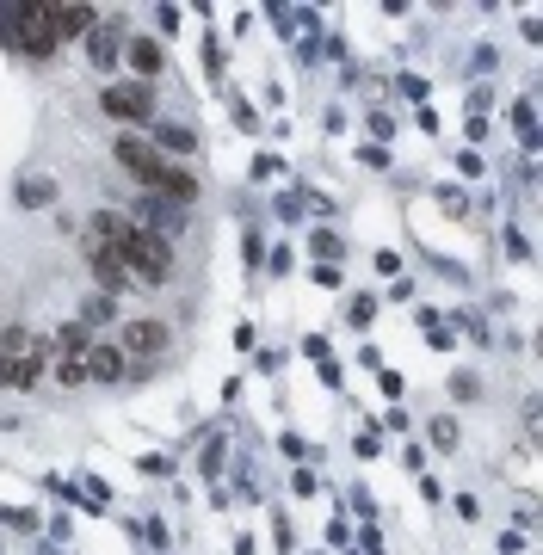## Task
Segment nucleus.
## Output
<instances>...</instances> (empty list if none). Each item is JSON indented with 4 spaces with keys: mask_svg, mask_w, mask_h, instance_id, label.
Wrapping results in <instances>:
<instances>
[{
    "mask_svg": "<svg viewBox=\"0 0 543 555\" xmlns=\"http://www.w3.org/2000/svg\"><path fill=\"white\" fill-rule=\"evenodd\" d=\"M0 44H13L25 56H50L56 37V7L50 0H31V7H0Z\"/></svg>",
    "mask_w": 543,
    "mask_h": 555,
    "instance_id": "obj_1",
    "label": "nucleus"
},
{
    "mask_svg": "<svg viewBox=\"0 0 543 555\" xmlns=\"http://www.w3.org/2000/svg\"><path fill=\"white\" fill-rule=\"evenodd\" d=\"M118 259H124V272L142 278V284H167V278H173V247H167V235L130 229V241L118 247Z\"/></svg>",
    "mask_w": 543,
    "mask_h": 555,
    "instance_id": "obj_2",
    "label": "nucleus"
},
{
    "mask_svg": "<svg viewBox=\"0 0 543 555\" xmlns=\"http://www.w3.org/2000/svg\"><path fill=\"white\" fill-rule=\"evenodd\" d=\"M112 155H118V167H130L142 185H149V192H155V179L167 173L161 148H155V142H142V136H118V148H112Z\"/></svg>",
    "mask_w": 543,
    "mask_h": 555,
    "instance_id": "obj_3",
    "label": "nucleus"
},
{
    "mask_svg": "<svg viewBox=\"0 0 543 555\" xmlns=\"http://www.w3.org/2000/svg\"><path fill=\"white\" fill-rule=\"evenodd\" d=\"M99 105L112 111V118H124V124H149V118H155V93L136 87V81H130V87H105Z\"/></svg>",
    "mask_w": 543,
    "mask_h": 555,
    "instance_id": "obj_4",
    "label": "nucleus"
},
{
    "mask_svg": "<svg viewBox=\"0 0 543 555\" xmlns=\"http://www.w3.org/2000/svg\"><path fill=\"white\" fill-rule=\"evenodd\" d=\"M124 358H161L167 352V327L161 321H149V315H142V321H124V346H118Z\"/></svg>",
    "mask_w": 543,
    "mask_h": 555,
    "instance_id": "obj_5",
    "label": "nucleus"
},
{
    "mask_svg": "<svg viewBox=\"0 0 543 555\" xmlns=\"http://www.w3.org/2000/svg\"><path fill=\"white\" fill-rule=\"evenodd\" d=\"M87 266H93V278L105 284V296H118V290H124V278H130V272H124V259H118L112 247H99V241H87Z\"/></svg>",
    "mask_w": 543,
    "mask_h": 555,
    "instance_id": "obj_6",
    "label": "nucleus"
},
{
    "mask_svg": "<svg viewBox=\"0 0 543 555\" xmlns=\"http://www.w3.org/2000/svg\"><path fill=\"white\" fill-rule=\"evenodd\" d=\"M87 50H93V62H99V68H112V62H118V50H124L118 19H99V25L87 31Z\"/></svg>",
    "mask_w": 543,
    "mask_h": 555,
    "instance_id": "obj_7",
    "label": "nucleus"
},
{
    "mask_svg": "<svg viewBox=\"0 0 543 555\" xmlns=\"http://www.w3.org/2000/svg\"><path fill=\"white\" fill-rule=\"evenodd\" d=\"M87 377L118 383V377H124V352H118V346H105V340H93V346H87Z\"/></svg>",
    "mask_w": 543,
    "mask_h": 555,
    "instance_id": "obj_8",
    "label": "nucleus"
},
{
    "mask_svg": "<svg viewBox=\"0 0 543 555\" xmlns=\"http://www.w3.org/2000/svg\"><path fill=\"white\" fill-rule=\"evenodd\" d=\"M38 370H44V364H31V358H7V352H0V389H31V383H38Z\"/></svg>",
    "mask_w": 543,
    "mask_h": 555,
    "instance_id": "obj_9",
    "label": "nucleus"
},
{
    "mask_svg": "<svg viewBox=\"0 0 543 555\" xmlns=\"http://www.w3.org/2000/svg\"><path fill=\"white\" fill-rule=\"evenodd\" d=\"M155 192H167L173 204H192V198H198V179H192V173H179V167H167V173L155 179Z\"/></svg>",
    "mask_w": 543,
    "mask_h": 555,
    "instance_id": "obj_10",
    "label": "nucleus"
},
{
    "mask_svg": "<svg viewBox=\"0 0 543 555\" xmlns=\"http://www.w3.org/2000/svg\"><path fill=\"white\" fill-rule=\"evenodd\" d=\"M99 19H93V7H56V37H81V31H93Z\"/></svg>",
    "mask_w": 543,
    "mask_h": 555,
    "instance_id": "obj_11",
    "label": "nucleus"
},
{
    "mask_svg": "<svg viewBox=\"0 0 543 555\" xmlns=\"http://www.w3.org/2000/svg\"><path fill=\"white\" fill-rule=\"evenodd\" d=\"M130 68H136V74H161V44L136 37V44H130Z\"/></svg>",
    "mask_w": 543,
    "mask_h": 555,
    "instance_id": "obj_12",
    "label": "nucleus"
},
{
    "mask_svg": "<svg viewBox=\"0 0 543 555\" xmlns=\"http://www.w3.org/2000/svg\"><path fill=\"white\" fill-rule=\"evenodd\" d=\"M136 216H142V222H149V235H155V229H179V210H173V204H155V198H149V204H142Z\"/></svg>",
    "mask_w": 543,
    "mask_h": 555,
    "instance_id": "obj_13",
    "label": "nucleus"
},
{
    "mask_svg": "<svg viewBox=\"0 0 543 555\" xmlns=\"http://www.w3.org/2000/svg\"><path fill=\"white\" fill-rule=\"evenodd\" d=\"M118 315V303H112V296H93V303L81 309V327H93V321H112Z\"/></svg>",
    "mask_w": 543,
    "mask_h": 555,
    "instance_id": "obj_14",
    "label": "nucleus"
},
{
    "mask_svg": "<svg viewBox=\"0 0 543 555\" xmlns=\"http://www.w3.org/2000/svg\"><path fill=\"white\" fill-rule=\"evenodd\" d=\"M161 142H167V148H192V130H179V124H161Z\"/></svg>",
    "mask_w": 543,
    "mask_h": 555,
    "instance_id": "obj_15",
    "label": "nucleus"
}]
</instances>
